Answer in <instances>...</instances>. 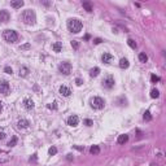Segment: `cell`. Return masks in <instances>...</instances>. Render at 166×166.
<instances>
[{
  "mask_svg": "<svg viewBox=\"0 0 166 166\" xmlns=\"http://www.w3.org/2000/svg\"><path fill=\"white\" fill-rule=\"evenodd\" d=\"M21 18L26 25H34L35 21H36V14L33 9H26L24 11V13L21 14Z\"/></svg>",
  "mask_w": 166,
  "mask_h": 166,
  "instance_id": "1",
  "label": "cell"
},
{
  "mask_svg": "<svg viewBox=\"0 0 166 166\" xmlns=\"http://www.w3.org/2000/svg\"><path fill=\"white\" fill-rule=\"evenodd\" d=\"M82 27H83L82 22H80L79 19H77V18H70V19L68 21V29L70 30V33L78 34V33L82 30Z\"/></svg>",
  "mask_w": 166,
  "mask_h": 166,
  "instance_id": "2",
  "label": "cell"
},
{
  "mask_svg": "<svg viewBox=\"0 0 166 166\" xmlns=\"http://www.w3.org/2000/svg\"><path fill=\"white\" fill-rule=\"evenodd\" d=\"M3 38L8 42V43H14V42L18 40V34L14 30H4Z\"/></svg>",
  "mask_w": 166,
  "mask_h": 166,
  "instance_id": "3",
  "label": "cell"
},
{
  "mask_svg": "<svg viewBox=\"0 0 166 166\" xmlns=\"http://www.w3.org/2000/svg\"><path fill=\"white\" fill-rule=\"evenodd\" d=\"M58 70H60L61 74L69 75L71 73V64H70V62H61L60 66H58Z\"/></svg>",
  "mask_w": 166,
  "mask_h": 166,
  "instance_id": "4",
  "label": "cell"
},
{
  "mask_svg": "<svg viewBox=\"0 0 166 166\" xmlns=\"http://www.w3.org/2000/svg\"><path fill=\"white\" fill-rule=\"evenodd\" d=\"M104 105H105V101H104L101 97H94L92 100H91V107L94 108V109H102L104 108Z\"/></svg>",
  "mask_w": 166,
  "mask_h": 166,
  "instance_id": "5",
  "label": "cell"
},
{
  "mask_svg": "<svg viewBox=\"0 0 166 166\" xmlns=\"http://www.w3.org/2000/svg\"><path fill=\"white\" fill-rule=\"evenodd\" d=\"M114 85H116V82H114V78L112 75H107L105 78L102 79V86L105 87V88H108V90L113 88Z\"/></svg>",
  "mask_w": 166,
  "mask_h": 166,
  "instance_id": "6",
  "label": "cell"
},
{
  "mask_svg": "<svg viewBox=\"0 0 166 166\" xmlns=\"http://www.w3.org/2000/svg\"><path fill=\"white\" fill-rule=\"evenodd\" d=\"M9 91H11V86H9V83L7 80H0V94H3V95H9Z\"/></svg>",
  "mask_w": 166,
  "mask_h": 166,
  "instance_id": "7",
  "label": "cell"
},
{
  "mask_svg": "<svg viewBox=\"0 0 166 166\" xmlns=\"http://www.w3.org/2000/svg\"><path fill=\"white\" fill-rule=\"evenodd\" d=\"M11 18V14L8 11H0V22H8Z\"/></svg>",
  "mask_w": 166,
  "mask_h": 166,
  "instance_id": "8",
  "label": "cell"
},
{
  "mask_svg": "<svg viewBox=\"0 0 166 166\" xmlns=\"http://www.w3.org/2000/svg\"><path fill=\"white\" fill-rule=\"evenodd\" d=\"M78 123H79V118L77 116H70L68 118V125H69V126L75 127V126H78Z\"/></svg>",
  "mask_w": 166,
  "mask_h": 166,
  "instance_id": "9",
  "label": "cell"
},
{
  "mask_svg": "<svg viewBox=\"0 0 166 166\" xmlns=\"http://www.w3.org/2000/svg\"><path fill=\"white\" fill-rule=\"evenodd\" d=\"M112 60H113V56H112L110 53H104V55L101 56V61L104 62V64H110Z\"/></svg>",
  "mask_w": 166,
  "mask_h": 166,
  "instance_id": "10",
  "label": "cell"
},
{
  "mask_svg": "<svg viewBox=\"0 0 166 166\" xmlns=\"http://www.w3.org/2000/svg\"><path fill=\"white\" fill-rule=\"evenodd\" d=\"M60 94H61L62 96L68 97V96H70L71 91H70V88H69V87H66V86H61V87H60Z\"/></svg>",
  "mask_w": 166,
  "mask_h": 166,
  "instance_id": "11",
  "label": "cell"
},
{
  "mask_svg": "<svg viewBox=\"0 0 166 166\" xmlns=\"http://www.w3.org/2000/svg\"><path fill=\"white\" fill-rule=\"evenodd\" d=\"M24 107H25L26 109L31 110V109L34 108V101H33L31 99H25V100H24Z\"/></svg>",
  "mask_w": 166,
  "mask_h": 166,
  "instance_id": "12",
  "label": "cell"
},
{
  "mask_svg": "<svg viewBox=\"0 0 166 166\" xmlns=\"http://www.w3.org/2000/svg\"><path fill=\"white\" fill-rule=\"evenodd\" d=\"M117 141H118V144H125V143H127V141H129V135H126V134L119 135Z\"/></svg>",
  "mask_w": 166,
  "mask_h": 166,
  "instance_id": "13",
  "label": "cell"
},
{
  "mask_svg": "<svg viewBox=\"0 0 166 166\" xmlns=\"http://www.w3.org/2000/svg\"><path fill=\"white\" fill-rule=\"evenodd\" d=\"M129 60L127 58H121V61H119V68L121 69H127L129 68Z\"/></svg>",
  "mask_w": 166,
  "mask_h": 166,
  "instance_id": "14",
  "label": "cell"
},
{
  "mask_svg": "<svg viewBox=\"0 0 166 166\" xmlns=\"http://www.w3.org/2000/svg\"><path fill=\"white\" fill-rule=\"evenodd\" d=\"M11 7L21 8V7H24V2H22V0H14V2H11Z\"/></svg>",
  "mask_w": 166,
  "mask_h": 166,
  "instance_id": "15",
  "label": "cell"
},
{
  "mask_svg": "<svg viewBox=\"0 0 166 166\" xmlns=\"http://www.w3.org/2000/svg\"><path fill=\"white\" fill-rule=\"evenodd\" d=\"M29 121L27 119H19L18 121V127H22V129H26V127H29Z\"/></svg>",
  "mask_w": 166,
  "mask_h": 166,
  "instance_id": "16",
  "label": "cell"
},
{
  "mask_svg": "<svg viewBox=\"0 0 166 166\" xmlns=\"http://www.w3.org/2000/svg\"><path fill=\"white\" fill-rule=\"evenodd\" d=\"M29 73H30V71H29V69H27L26 66H21V68H19V77H27Z\"/></svg>",
  "mask_w": 166,
  "mask_h": 166,
  "instance_id": "17",
  "label": "cell"
},
{
  "mask_svg": "<svg viewBox=\"0 0 166 166\" xmlns=\"http://www.w3.org/2000/svg\"><path fill=\"white\" fill-rule=\"evenodd\" d=\"M52 49H53L55 52H61V49H62V44L60 43V42H56V43L52 44Z\"/></svg>",
  "mask_w": 166,
  "mask_h": 166,
  "instance_id": "18",
  "label": "cell"
},
{
  "mask_svg": "<svg viewBox=\"0 0 166 166\" xmlns=\"http://www.w3.org/2000/svg\"><path fill=\"white\" fill-rule=\"evenodd\" d=\"M83 8H85L87 12H92V5L90 2H83Z\"/></svg>",
  "mask_w": 166,
  "mask_h": 166,
  "instance_id": "19",
  "label": "cell"
},
{
  "mask_svg": "<svg viewBox=\"0 0 166 166\" xmlns=\"http://www.w3.org/2000/svg\"><path fill=\"white\" fill-rule=\"evenodd\" d=\"M99 73H100V69H99V68H94V69L90 70V75H91V77H97Z\"/></svg>",
  "mask_w": 166,
  "mask_h": 166,
  "instance_id": "20",
  "label": "cell"
},
{
  "mask_svg": "<svg viewBox=\"0 0 166 166\" xmlns=\"http://www.w3.org/2000/svg\"><path fill=\"white\" fill-rule=\"evenodd\" d=\"M90 152H91L92 154H99V153H100V148L97 147V145H92L91 149H90Z\"/></svg>",
  "mask_w": 166,
  "mask_h": 166,
  "instance_id": "21",
  "label": "cell"
},
{
  "mask_svg": "<svg viewBox=\"0 0 166 166\" xmlns=\"http://www.w3.org/2000/svg\"><path fill=\"white\" fill-rule=\"evenodd\" d=\"M139 60H140V62H147V61H148V56L141 52V53L139 55Z\"/></svg>",
  "mask_w": 166,
  "mask_h": 166,
  "instance_id": "22",
  "label": "cell"
},
{
  "mask_svg": "<svg viewBox=\"0 0 166 166\" xmlns=\"http://www.w3.org/2000/svg\"><path fill=\"white\" fill-rule=\"evenodd\" d=\"M151 96H152L153 99H157V97L160 96V92H158V90H156V88H153V90L151 91Z\"/></svg>",
  "mask_w": 166,
  "mask_h": 166,
  "instance_id": "23",
  "label": "cell"
},
{
  "mask_svg": "<svg viewBox=\"0 0 166 166\" xmlns=\"http://www.w3.org/2000/svg\"><path fill=\"white\" fill-rule=\"evenodd\" d=\"M143 118H144V121H151V119H152V116H151V113H149V112L147 110V112L144 113Z\"/></svg>",
  "mask_w": 166,
  "mask_h": 166,
  "instance_id": "24",
  "label": "cell"
},
{
  "mask_svg": "<svg viewBox=\"0 0 166 166\" xmlns=\"http://www.w3.org/2000/svg\"><path fill=\"white\" fill-rule=\"evenodd\" d=\"M127 44H129L131 48H134V49L136 48V43H135V40H134V39H129V40H127Z\"/></svg>",
  "mask_w": 166,
  "mask_h": 166,
  "instance_id": "25",
  "label": "cell"
},
{
  "mask_svg": "<svg viewBox=\"0 0 166 166\" xmlns=\"http://www.w3.org/2000/svg\"><path fill=\"white\" fill-rule=\"evenodd\" d=\"M48 153H49V156H55L57 153V148L56 147H51L49 151H48Z\"/></svg>",
  "mask_w": 166,
  "mask_h": 166,
  "instance_id": "26",
  "label": "cell"
},
{
  "mask_svg": "<svg viewBox=\"0 0 166 166\" xmlns=\"http://www.w3.org/2000/svg\"><path fill=\"white\" fill-rule=\"evenodd\" d=\"M31 48V46L29 44V43H25V44H22V46H19V49L21 51H25V49H30Z\"/></svg>",
  "mask_w": 166,
  "mask_h": 166,
  "instance_id": "27",
  "label": "cell"
},
{
  "mask_svg": "<svg viewBox=\"0 0 166 166\" xmlns=\"http://www.w3.org/2000/svg\"><path fill=\"white\" fill-rule=\"evenodd\" d=\"M16 144H17V138H16V136H13V138H12V140L8 143V145H9V147H14Z\"/></svg>",
  "mask_w": 166,
  "mask_h": 166,
  "instance_id": "28",
  "label": "cell"
},
{
  "mask_svg": "<svg viewBox=\"0 0 166 166\" xmlns=\"http://www.w3.org/2000/svg\"><path fill=\"white\" fill-rule=\"evenodd\" d=\"M71 47H73L74 49H78V48H79V43H78L77 40H73V42H71Z\"/></svg>",
  "mask_w": 166,
  "mask_h": 166,
  "instance_id": "29",
  "label": "cell"
},
{
  "mask_svg": "<svg viewBox=\"0 0 166 166\" xmlns=\"http://www.w3.org/2000/svg\"><path fill=\"white\" fill-rule=\"evenodd\" d=\"M151 80H152V83H156V82H158V80H160V78H158L157 75H154V74H153V75L151 77Z\"/></svg>",
  "mask_w": 166,
  "mask_h": 166,
  "instance_id": "30",
  "label": "cell"
},
{
  "mask_svg": "<svg viewBox=\"0 0 166 166\" xmlns=\"http://www.w3.org/2000/svg\"><path fill=\"white\" fill-rule=\"evenodd\" d=\"M85 125H86V126H92V125H94V122L91 121V119H85Z\"/></svg>",
  "mask_w": 166,
  "mask_h": 166,
  "instance_id": "31",
  "label": "cell"
},
{
  "mask_svg": "<svg viewBox=\"0 0 166 166\" xmlns=\"http://www.w3.org/2000/svg\"><path fill=\"white\" fill-rule=\"evenodd\" d=\"M4 71H5L7 74H12V73H13V70H12V68H9V66H5V69H4Z\"/></svg>",
  "mask_w": 166,
  "mask_h": 166,
  "instance_id": "32",
  "label": "cell"
},
{
  "mask_svg": "<svg viewBox=\"0 0 166 166\" xmlns=\"http://www.w3.org/2000/svg\"><path fill=\"white\" fill-rule=\"evenodd\" d=\"M4 138H5V132H4L3 129H0V140H3Z\"/></svg>",
  "mask_w": 166,
  "mask_h": 166,
  "instance_id": "33",
  "label": "cell"
},
{
  "mask_svg": "<svg viewBox=\"0 0 166 166\" xmlns=\"http://www.w3.org/2000/svg\"><path fill=\"white\" fill-rule=\"evenodd\" d=\"M75 83H77V86H82V85H83V80H82L80 78H77V79H75Z\"/></svg>",
  "mask_w": 166,
  "mask_h": 166,
  "instance_id": "34",
  "label": "cell"
},
{
  "mask_svg": "<svg viewBox=\"0 0 166 166\" xmlns=\"http://www.w3.org/2000/svg\"><path fill=\"white\" fill-rule=\"evenodd\" d=\"M56 104H57L56 101H55L53 104H49V105H48V108H49V109H57V105H56Z\"/></svg>",
  "mask_w": 166,
  "mask_h": 166,
  "instance_id": "35",
  "label": "cell"
},
{
  "mask_svg": "<svg viewBox=\"0 0 166 166\" xmlns=\"http://www.w3.org/2000/svg\"><path fill=\"white\" fill-rule=\"evenodd\" d=\"M101 42H102V40H101L100 38H96V39H94V43H95V44H100Z\"/></svg>",
  "mask_w": 166,
  "mask_h": 166,
  "instance_id": "36",
  "label": "cell"
},
{
  "mask_svg": "<svg viewBox=\"0 0 166 166\" xmlns=\"http://www.w3.org/2000/svg\"><path fill=\"white\" fill-rule=\"evenodd\" d=\"M31 161H33V162H35V161H36V154H33V157L30 158V162H31Z\"/></svg>",
  "mask_w": 166,
  "mask_h": 166,
  "instance_id": "37",
  "label": "cell"
},
{
  "mask_svg": "<svg viewBox=\"0 0 166 166\" xmlns=\"http://www.w3.org/2000/svg\"><path fill=\"white\" fill-rule=\"evenodd\" d=\"M66 158H68V161H73V154H68Z\"/></svg>",
  "mask_w": 166,
  "mask_h": 166,
  "instance_id": "38",
  "label": "cell"
},
{
  "mask_svg": "<svg viewBox=\"0 0 166 166\" xmlns=\"http://www.w3.org/2000/svg\"><path fill=\"white\" fill-rule=\"evenodd\" d=\"M74 148H77L78 151H83V149H85V148H83V147H78V145H74Z\"/></svg>",
  "mask_w": 166,
  "mask_h": 166,
  "instance_id": "39",
  "label": "cell"
},
{
  "mask_svg": "<svg viewBox=\"0 0 166 166\" xmlns=\"http://www.w3.org/2000/svg\"><path fill=\"white\" fill-rule=\"evenodd\" d=\"M2 109H3V102L0 101V112H2Z\"/></svg>",
  "mask_w": 166,
  "mask_h": 166,
  "instance_id": "40",
  "label": "cell"
},
{
  "mask_svg": "<svg viewBox=\"0 0 166 166\" xmlns=\"http://www.w3.org/2000/svg\"><path fill=\"white\" fill-rule=\"evenodd\" d=\"M151 166H157V165H154V163H152V165H151Z\"/></svg>",
  "mask_w": 166,
  "mask_h": 166,
  "instance_id": "41",
  "label": "cell"
}]
</instances>
